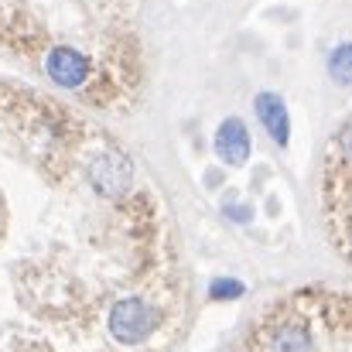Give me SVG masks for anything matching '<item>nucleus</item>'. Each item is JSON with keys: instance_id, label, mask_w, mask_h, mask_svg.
<instances>
[{"instance_id": "6", "label": "nucleus", "mask_w": 352, "mask_h": 352, "mask_svg": "<svg viewBox=\"0 0 352 352\" xmlns=\"http://www.w3.org/2000/svg\"><path fill=\"white\" fill-rule=\"evenodd\" d=\"M329 72H332L336 82L352 86V45H342V48L332 52V58H329Z\"/></svg>"}, {"instance_id": "4", "label": "nucleus", "mask_w": 352, "mask_h": 352, "mask_svg": "<svg viewBox=\"0 0 352 352\" xmlns=\"http://www.w3.org/2000/svg\"><path fill=\"white\" fill-rule=\"evenodd\" d=\"M216 154L226 161V164H243L250 157V130L246 123L236 117H226L216 130Z\"/></svg>"}, {"instance_id": "3", "label": "nucleus", "mask_w": 352, "mask_h": 352, "mask_svg": "<svg viewBox=\"0 0 352 352\" xmlns=\"http://www.w3.org/2000/svg\"><path fill=\"white\" fill-rule=\"evenodd\" d=\"M154 325V311L144 305V301H120L110 315V329L120 342H137L151 332Z\"/></svg>"}, {"instance_id": "1", "label": "nucleus", "mask_w": 352, "mask_h": 352, "mask_svg": "<svg viewBox=\"0 0 352 352\" xmlns=\"http://www.w3.org/2000/svg\"><path fill=\"white\" fill-rule=\"evenodd\" d=\"M45 72L52 76V82H58V86H65V89H79V86L89 82L93 62H89L86 55H79L76 48L58 45V48H52V52L45 55Z\"/></svg>"}, {"instance_id": "2", "label": "nucleus", "mask_w": 352, "mask_h": 352, "mask_svg": "<svg viewBox=\"0 0 352 352\" xmlns=\"http://www.w3.org/2000/svg\"><path fill=\"white\" fill-rule=\"evenodd\" d=\"M89 182L103 192V195H123L126 188H130V182H133V168H130V161L117 154V151H103L93 164H89Z\"/></svg>"}, {"instance_id": "5", "label": "nucleus", "mask_w": 352, "mask_h": 352, "mask_svg": "<svg viewBox=\"0 0 352 352\" xmlns=\"http://www.w3.org/2000/svg\"><path fill=\"white\" fill-rule=\"evenodd\" d=\"M256 117L263 123V130L274 137L277 147H287V137H291V120H287V107L280 96L274 93H260L256 96Z\"/></svg>"}]
</instances>
